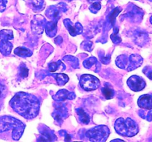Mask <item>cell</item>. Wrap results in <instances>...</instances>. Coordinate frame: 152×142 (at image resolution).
<instances>
[{
    "label": "cell",
    "instance_id": "8fae6325",
    "mask_svg": "<svg viewBox=\"0 0 152 142\" xmlns=\"http://www.w3.org/2000/svg\"><path fill=\"white\" fill-rule=\"evenodd\" d=\"M56 98H53L55 100L65 101V99H74L75 98V94L74 93H70L66 90H61L56 93Z\"/></svg>",
    "mask_w": 152,
    "mask_h": 142
},
{
    "label": "cell",
    "instance_id": "484cf974",
    "mask_svg": "<svg viewBox=\"0 0 152 142\" xmlns=\"http://www.w3.org/2000/svg\"><path fill=\"white\" fill-rule=\"evenodd\" d=\"M145 118H146V119L149 121H152V111H150V112H148V114H147Z\"/></svg>",
    "mask_w": 152,
    "mask_h": 142
},
{
    "label": "cell",
    "instance_id": "3957f363",
    "mask_svg": "<svg viewBox=\"0 0 152 142\" xmlns=\"http://www.w3.org/2000/svg\"><path fill=\"white\" fill-rule=\"evenodd\" d=\"M114 128L118 134L126 137H132L137 134L138 126L137 123L132 118H127L124 119L120 118L116 121Z\"/></svg>",
    "mask_w": 152,
    "mask_h": 142
},
{
    "label": "cell",
    "instance_id": "d6986e66",
    "mask_svg": "<svg viewBox=\"0 0 152 142\" xmlns=\"http://www.w3.org/2000/svg\"><path fill=\"white\" fill-rule=\"evenodd\" d=\"M102 95L105 96V99H111L114 97V90H113V89L110 88V87H103V88L102 89Z\"/></svg>",
    "mask_w": 152,
    "mask_h": 142
},
{
    "label": "cell",
    "instance_id": "52a82bcc",
    "mask_svg": "<svg viewBox=\"0 0 152 142\" xmlns=\"http://www.w3.org/2000/svg\"><path fill=\"white\" fill-rule=\"evenodd\" d=\"M128 86L132 90L135 92L140 91L143 90L145 87V81L141 77L138 75H132L128 79L127 81Z\"/></svg>",
    "mask_w": 152,
    "mask_h": 142
},
{
    "label": "cell",
    "instance_id": "277c9868",
    "mask_svg": "<svg viewBox=\"0 0 152 142\" xmlns=\"http://www.w3.org/2000/svg\"><path fill=\"white\" fill-rule=\"evenodd\" d=\"M109 129L107 126H96L88 130L86 136L91 141H105L109 135Z\"/></svg>",
    "mask_w": 152,
    "mask_h": 142
},
{
    "label": "cell",
    "instance_id": "5bb4252c",
    "mask_svg": "<svg viewBox=\"0 0 152 142\" xmlns=\"http://www.w3.org/2000/svg\"><path fill=\"white\" fill-rule=\"evenodd\" d=\"M148 34L144 32H140L136 36V43L140 46H143L145 43L148 42Z\"/></svg>",
    "mask_w": 152,
    "mask_h": 142
},
{
    "label": "cell",
    "instance_id": "8992f818",
    "mask_svg": "<svg viewBox=\"0 0 152 142\" xmlns=\"http://www.w3.org/2000/svg\"><path fill=\"white\" fill-rule=\"evenodd\" d=\"M80 86L86 91H92L98 89L100 85L99 80L96 77L90 74H84L80 81Z\"/></svg>",
    "mask_w": 152,
    "mask_h": 142
},
{
    "label": "cell",
    "instance_id": "44dd1931",
    "mask_svg": "<svg viewBox=\"0 0 152 142\" xmlns=\"http://www.w3.org/2000/svg\"><path fill=\"white\" fill-rule=\"evenodd\" d=\"M143 72L148 78L152 80V67L147 66L143 69Z\"/></svg>",
    "mask_w": 152,
    "mask_h": 142
},
{
    "label": "cell",
    "instance_id": "9c48e42d",
    "mask_svg": "<svg viewBox=\"0 0 152 142\" xmlns=\"http://www.w3.org/2000/svg\"><path fill=\"white\" fill-rule=\"evenodd\" d=\"M142 62H143V59L140 55H131L129 58V64H128V67L126 70L129 71L133 70L139 67L142 64Z\"/></svg>",
    "mask_w": 152,
    "mask_h": 142
},
{
    "label": "cell",
    "instance_id": "7a4b0ae2",
    "mask_svg": "<svg viewBox=\"0 0 152 142\" xmlns=\"http://www.w3.org/2000/svg\"><path fill=\"white\" fill-rule=\"evenodd\" d=\"M25 126L19 120L11 116L0 117V133L12 130V138L18 141L22 135Z\"/></svg>",
    "mask_w": 152,
    "mask_h": 142
},
{
    "label": "cell",
    "instance_id": "7c38bea8",
    "mask_svg": "<svg viewBox=\"0 0 152 142\" xmlns=\"http://www.w3.org/2000/svg\"><path fill=\"white\" fill-rule=\"evenodd\" d=\"M46 33L50 37H53L56 35V22H50L49 23L46 24L45 25Z\"/></svg>",
    "mask_w": 152,
    "mask_h": 142
},
{
    "label": "cell",
    "instance_id": "f1b7e54d",
    "mask_svg": "<svg viewBox=\"0 0 152 142\" xmlns=\"http://www.w3.org/2000/svg\"><path fill=\"white\" fill-rule=\"evenodd\" d=\"M150 22H151V23L152 24V16L151 18H150Z\"/></svg>",
    "mask_w": 152,
    "mask_h": 142
},
{
    "label": "cell",
    "instance_id": "f546056e",
    "mask_svg": "<svg viewBox=\"0 0 152 142\" xmlns=\"http://www.w3.org/2000/svg\"><path fill=\"white\" fill-rule=\"evenodd\" d=\"M68 1H71V0H68Z\"/></svg>",
    "mask_w": 152,
    "mask_h": 142
},
{
    "label": "cell",
    "instance_id": "5b68a950",
    "mask_svg": "<svg viewBox=\"0 0 152 142\" xmlns=\"http://www.w3.org/2000/svg\"><path fill=\"white\" fill-rule=\"evenodd\" d=\"M13 38V31L10 30H1L0 31V52L4 56H9L11 53L13 44L10 41Z\"/></svg>",
    "mask_w": 152,
    "mask_h": 142
},
{
    "label": "cell",
    "instance_id": "9a60e30c",
    "mask_svg": "<svg viewBox=\"0 0 152 142\" xmlns=\"http://www.w3.org/2000/svg\"><path fill=\"white\" fill-rule=\"evenodd\" d=\"M116 64L119 67L122 68V69H126V67H128V64H129V59L126 56H119L116 60Z\"/></svg>",
    "mask_w": 152,
    "mask_h": 142
},
{
    "label": "cell",
    "instance_id": "4dcf8cb0",
    "mask_svg": "<svg viewBox=\"0 0 152 142\" xmlns=\"http://www.w3.org/2000/svg\"><path fill=\"white\" fill-rule=\"evenodd\" d=\"M150 1H152V0H150Z\"/></svg>",
    "mask_w": 152,
    "mask_h": 142
},
{
    "label": "cell",
    "instance_id": "7402d4cb",
    "mask_svg": "<svg viewBox=\"0 0 152 142\" xmlns=\"http://www.w3.org/2000/svg\"><path fill=\"white\" fill-rule=\"evenodd\" d=\"M122 9L120 8V7H118V8H115L114 10V11L112 12V13H111V16H110V19H111V22H112V23H114V19H115V17L117 16V15L119 14V13H120V11H121Z\"/></svg>",
    "mask_w": 152,
    "mask_h": 142
},
{
    "label": "cell",
    "instance_id": "ac0fdd59",
    "mask_svg": "<svg viewBox=\"0 0 152 142\" xmlns=\"http://www.w3.org/2000/svg\"><path fill=\"white\" fill-rule=\"evenodd\" d=\"M53 76L56 78L58 84L60 86L66 84V82H68V79H69L68 75H65V74H55V75H53Z\"/></svg>",
    "mask_w": 152,
    "mask_h": 142
},
{
    "label": "cell",
    "instance_id": "30bf717a",
    "mask_svg": "<svg viewBox=\"0 0 152 142\" xmlns=\"http://www.w3.org/2000/svg\"><path fill=\"white\" fill-rule=\"evenodd\" d=\"M138 105L140 107L147 109H152V95H143L138 99Z\"/></svg>",
    "mask_w": 152,
    "mask_h": 142
},
{
    "label": "cell",
    "instance_id": "4316f807",
    "mask_svg": "<svg viewBox=\"0 0 152 142\" xmlns=\"http://www.w3.org/2000/svg\"><path fill=\"white\" fill-rule=\"evenodd\" d=\"M1 93H2V89H1V85H0V97L1 96Z\"/></svg>",
    "mask_w": 152,
    "mask_h": 142
},
{
    "label": "cell",
    "instance_id": "603a6c76",
    "mask_svg": "<svg viewBox=\"0 0 152 142\" xmlns=\"http://www.w3.org/2000/svg\"><path fill=\"white\" fill-rule=\"evenodd\" d=\"M95 61H96V59H95V58H91V59H88V60L84 62V66L87 68H90L91 67L93 66L94 62Z\"/></svg>",
    "mask_w": 152,
    "mask_h": 142
},
{
    "label": "cell",
    "instance_id": "ba28073f",
    "mask_svg": "<svg viewBox=\"0 0 152 142\" xmlns=\"http://www.w3.org/2000/svg\"><path fill=\"white\" fill-rule=\"evenodd\" d=\"M64 23H65V27L68 29V32L70 33L72 36H75L80 34L83 32V26L80 25V23H77L76 25H73L70 19H65L64 20Z\"/></svg>",
    "mask_w": 152,
    "mask_h": 142
},
{
    "label": "cell",
    "instance_id": "e0dca14e",
    "mask_svg": "<svg viewBox=\"0 0 152 142\" xmlns=\"http://www.w3.org/2000/svg\"><path fill=\"white\" fill-rule=\"evenodd\" d=\"M31 7L35 10H42L44 8V0H30Z\"/></svg>",
    "mask_w": 152,
    "mask_h": 142
},
{
    "label": "cell",
    "instance_id": "4fadbf2b",
    "mask_svg": "<svg viewBox=\"0 0 152 142\" xmlns=\"http://www.w3.org/2000/svg\"><path fill=\"white\" fill-rule=\"evenodd\" d=\"M14 53L17 56H21V57H28V56H31L32 55V52L29 49L22 47H19L15 49Z\"/></svg>",
    "mask_w": 152,
    "mask_h": 142
},
{
    "label": "cell",
    "instance_id": "6da1fadb",
    "mask_svg": "<svg viewBox=\"0 0 152 142\" xmlns=\"http://www.w3.org/2000/svg\"><path fill=\"white\" fill-rule=\"evenodd\" d=\"M12 109L26 119L36 118L40 109V101L37 96L25 92H19L10 100Z\"/></svg>",
    "mask_w": 152,
    "mask_h": 142
},
{
    "label": "cell",
    "instance_id": "cb8c5ba5",
    "mask_svg": "<svg viewBox=\"0 0 152 142\" xmlns=\"http://www.w3.org/2000/svg\"><path fill=\"white\" fill-rule=\"evenodd\" d=\"M49 68H50V72H54V71H56V70L59 68L58 62H57V63H55V62H53V63H51L50 65H49Z\"/></svg>",
    "mask_w": 152,
    "mask_h": 142
},
{
    "label": "cell",
    "instance_id": "1f68e13d",
    "mask_svg": "<svg viewBox=\"0 0 152 142\" xmlns=\"http://www.w3.org/2000/svg\"><path fill=\"white\" fill-rule=\"evenodd\" d=\"M93 1H95V0H93Z\"/></svg>",
    "mask_w": 152,
    "mask_h": 142
},
{
    "label": "cell",
    "instance_id": "2e32d148",
    "mask_svg": "<svg viewBox=\"0 0 152 142\" xmlns=\"http://www.w3.org/2000/svg\"><path fill=\"white\" fill-rule=\"evenodd\" d=\"M77 115H78L79 118L80 119V121H81L83 124H88L90 121V118H89L88 115L83 110V109H77Z\"/></svg>",
    "mask_w": 152,
    "mask_h": 142
},
{
    "label": "cell",
    "instance_id": "d4e9b609",
    "mask_svg": "<svg viewBox=\"0 0 152 142\" xmlns=\"http://www.w3.org/2000/svg\"><path fill=\"white\" fill-rule=\"evenodd\" d=\"M7 0H0V12H3L6 8Z\"/></svg>",
    "mask_w": 152,
    "mask_h": 142
},
{
    "label": "cell",
    "instance_id": "83f0119b",
    "mask_svg": "<svg viewBox=\"0 0 152 142\" xmlns=\"http://www.w3.org/2000/svg\"><path fill=\"white\" fill-rule=\"evenodd\" d=\"M123 141V140H120V139H114V140H113L112 141Z\"/></svg>",
    "mask_w": 152,
    "mask_h": 142
},
{
    "label": "cell",
    "instance_id": "ffe728a7",
    "mask_svg": "<svg viewBox=\"0 0 152 142\" xmlns=\"http://www.w3.org/2000/svg\"><path fill=\"white\" fill-rule=\"evenodd\" d=\"M101 8V4L99 1H94L89 7V10L94 13H96Z\"/></svg>",
    "mask_w": 152,
    "mask_h": 142
}]
</instances>
